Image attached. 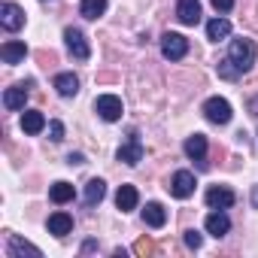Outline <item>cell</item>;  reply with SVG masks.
Listing matches in <instances>:
<instances>
[{
	"instance_id": "cell-1",
	"label": "cell",
	"mask_w": 258,
	"mask_h": 258,
	"mask_svg": "<svg viewBox=\"0 0 258 258\" xmlns=\"http://www.w3.org/2000/svg\"><path fill=\"white\" fill-rule=\"evenodd\" d=\"M228 58L234 61V67L240 70V73H246V70H252V64H255V43L252 40H231V49H228Z\"/></svg>"
},
{
	"instance_id": "cell-2",
	"label": "cell",
	"mask_w": 258,
	"mask_h": 258,
	"mask_svg": "<svg viewBox=\"0 0 258 258\" xmlns=\"http://www.w3.org/2000/svg\"><path fill=\"white\" fill-rule=\"evenodd\" d=\"M185 52H188V40L182 34H164L161 37V55L167 61H179V58H185Z\"/></svg>"
},
{
	"instance_id": "cell-3",
	"label": "cell",
	"mask_w": 258,
	"mask_h": 258,
	"mask_svg": "<svg viewBox=\"0 0 258 258\" xmlns=\"http://www.w3.org/2000/svg\"><path fill=\"white\" fill-rule=\"evenodd\" d=\"M204 115L213 121V124H228L231 121V103L225 100V97H210L207 103H204Z\"/></svg>"
},
{
	"instance_id": "cell-4",
	"label": "cell",
	"mask_w": 258,
	"mask_h": 258,
	"mask_svg": "<svg viewBox=\"0 0 258 258\" xmlns=\"http://www.w3.org/2000/svg\"><path fill=\"white\" fill-rule=\"evenodd\" d=\"M64 40H67V49H70V55H73L76 61H88L91 49H88V40H85V34H82L79 28H67V31H64Z\"/></svg>"
},
{
	"instance_id": "cell-5",
	"label": "cell",
	"mask_w": 258,
	"mask_h": 258,
	"mask_svg": "<svg viewBox=\"0 0 258 258\" xmlns=\"http://www.w3.org/2000/svg\"><path fill=\"white\" fill-rule=\"evenodd\" d=\"M94 112L103 118V121H118L121 118V100L115 94H100L94 100Z\"/></svg>"
},
{
	"instance_id": "cell-6",
	"label": "cell",
	"mask_w": 258,
	"mask_h": 258,
	"mask_svg": "<svg viewBox=\"0 0 258 258\" xmlns=\"http://www.w3.org/2000/svg\"><path fill=\"white\" fill-rule=\"evenodd\" d=\"M170 195H173V198H191V195H195V173L176 170L173 179H170Z\"/></svg>"
},
{
	"instance_id": "cell-7",
	"label": "cell",
	"mask_w": 258,
	"mask_h": 258,
	"mask_svg": "<svg viewBox=\"0 0 258 258\" xmlns=\"http://www.w3.org/2000/svg\"><path fill=\"white\" fill-rule=\"evenodd\" d=\"M234 201H237V195H234L228 185H213V188H207V204H210L213 210H228Z\"/></svg>"
},
{
	"instance_id": "cell-8",
	"label": "cell",
	"mask_w": 258,
	"mask_h": 258,
	"mask_svg": "<svg viewBox=\"0 0 258 258\" xmlns=\"http://www.w3.org/2000/svg\"><path fill=\"white\" fill-rule=\"evenodd\" d=\"M0 25H4L7 31H19L25 25V10H19L16 4H10V0H7V4L0 7Z\"/></svg>"
},
{
	"instance_id": "cell-9",
	"label": "cell",
	"mask_w": 258,
	"mask_h": 258,
	"mask_svg": "<svg viewBox=\"0 0 258 258\" xmlns=\"http://www.w3.org/2000/svg\"><path fill=\"white\" fill-rule=\"evenodd\" d=\"M176 19L182 25H198L201 22V0H179L176 4Z\"/></svg>"
},
{
	"instance_id": "cell-10",
	"label": "cell",
	"mask_w": 258,
	"mask_h": 258,
	"mask_svg": "<svg viewBox=\"0 0 258 258\" xmlns=\"http://www.w3.org/2000/svg\"><path fill=\"white\" fill-rule=\"evenodd\" d=\"M25 55H28V46L22 40H10V43L0 46V58H4V64H22Z\"/></svg>"
},
{
	"instance_id": "cell-11",
	"label": "cell",
	"mask_w": 258,
	"mask_h": 258,
	"mask_svg": "<svg viewBox=\"0 0 258 258\" xmlns=\"http://www.w3.org/2000/svg\"><path fill=\"white\" fill-rule=\"evenodd\" d=\"M137 201H140V195H137L134 185H118V191H115V207H118L121 213L137 210Z\"/></svg>"
},
{
	"instance_id": "cell-12",
	"label": "cell",
	"mask_w": 258,
	"mask_h": 258,
	"mask_svg": "<svg viewBox=\"0 0 258 258\" xmlns=\"http://www.w3.org/2000/svg\"><path fill=\"white\" fill-rule=\"evenodd\" d=\"M118 161H124V164H140L143 161V146H140V140L137 137H131L124 146H118Z\"/></svg>"
},
{
	"instance_id": "cell-13",
	"label": "cell",
	"mask_w": 258,
	"mask_h": 258,
	"mask_svg": "<svg viewBox=\"0 0 258 258\" xmlns=\"http://www.w3.org/2000/svg\"><path fill=\"white\" fill-rule=\"evenodd\" d=\"M43 127H46V115L40 109H25V115H22V131L34 137V134L43 131Z\"/></svg>"
},
{
	"instance_id": "cell-14",
	"label": "cell",
	"mask_w": 258,
	"mask_h": 258,
	"mask_svg": "<svg viewBox=\"0 0 258 258\" xmlns=\"http://www.w3.org/2000/svg\"><path fill=\"white\" fill-rule=\"evenodd\" d=\"M207 231H210L213 237H225V234L231 231V219H228L222 210H213V213L207 216Z\"/></svg>"
},
{
	"instance_id": "cell-15",
	"label": "cell",
	"mask_w": 258,
	"mask_h": 258,
	"mask_svg": "<svg viewBox=\"0 0 258 258\" xmlns=\"http://www.w3.org/2000/svg\"><path fill=\"white\" fill-rule=\"evenodd\" d=\"M25 103H28V88L25 85H13V88L4 91V106L7 109H25Z\"/></svg>"
},
{
	"instance_id": "cell-16",
	"label": "cell",
	"mask_w": 258,
	"mask_h": 258,
	"mask_svg": "<svg viewBox=\"0 0 258 258\" xmlns=\"http://www.w3.org/2000/svg\"><path fill=\"white\" fill-rule=\"evenodd\" d=\"M70 231H73V216H67V213H52L49 216V234L67 237Z\"/></svg>"
},
{
	"instance_id": "cell-17",
	"label": "cell",
	"mask_w": 258,
	"mask_h": 258,
	"mask_svg": "<svg viewBox=\"0 0 258 258\" xmlns=\"http://www.w3.org/2000/svg\"><path fill=\"white\" fill-rule=\"evenodd\" d=\"M143 222H146V225H152V228H161V225L167 222V210H164L158 201H149V204H146V210H143Z\"/></svg>"
},
{
	"instance_id": "cell-18",
	"label": "cell",
	"mask_w": 258,
	"mask_h": 258,
	"mask_svg": "<svg viewBox=\"0 0 258 258\" xmlns=\"http://www.w3.org/2000/svg\"><path fill=\"white\" fill-rule=\"evenodd\" d=\"M10 255H13V258H19V255H34V258H40L43 252H40L34 243H28V240H22V237L10 234Z\"/></svg>"
},
{
	"instance_id": "cell-19",
	"label": "cell",
	"mask_w": 258,
	"mask_h": 258,
	"mask_svg": "<svg viewBox=\"0 0 258 258\" xmlns=\"http://www.w3.org/2000/svg\"><path fill=\"white\" fill-rule=\"evenodd\" d=\"M55 88H58L61 97H73V94L79 91V79H76L73 73H58V76H55Z\"/></svg>"
},
{
	"instance_id": "cell-20",
	"label": "cell",
	"mask_w": 258,
	"mask_h": 258,
	"mask_svg": "<svg viewBox=\"0 0 258 258\" xmlns=\"http://www.w3.org/2000/svg\"><path fill=\"white\" fill-rule=\"evenodd\" d=\"M185 155L195 158V161H204V155H207V137L204 134H191L185 140Z\"/></svg>"
},
{
	"instance_id": "cell-21",
	"label": "cell",
	"mask_w": 258,
	"mask_h": 258,
	"mask_svg": "<svg viewBox=\"0 0 258 258\" xmlns=\"http://www.w3.org/2000/svg\"><path fill=\"white\" fill-rule=\"evenodd\" d=\"M103 195H106V182H103V179H88V182H85V204H88V207L100 204Z\"/></svg>"
},
{
	"instance_id": "cell-22",
	"label": "cell",
	"mask_w": 258,
	"mask_h": 258,
	"mask_svg": "<svg viewBox=\"0 0 258 258\" xmlns=\"http://www.w3.org/2000/svg\"><path fill=\"white\" fill-rule=\"evenodd\" d=\"M228 34H231V22H228V19H213V22L207 25V37H210L213 43L225 40Z\"/></svg>"
},
{
	"instance_id": "cell-23",
	"label": "cell",
	"mask_w": 258,
	"mask_h": 258,
	"mask_svg": "<svg viewBox=\"0 0 258 258\" xmlns=\"http://www.w3.org/2000/svg\"><path fill=\"white\" fill-rule=\"evenodd\" d=\"M79 13L94 22V19H100V16L106 13V0H82V4H79Z\"/></svg>"
},
{
	"instance_id": "cell-24",
	"label": "cell",
	"mask_w": 258,
	"mask_h": 258,
	"mask_svg": "<svg viewBox=\"0 0 258 258\" xmlns=\"http://www.w3.org/2000/svg\"><path fill=\"white\" fill-rule=\"evenodd\" d=\"M49 198L55 201V204H67V201H73V185L70 182H55L52 188H49Z\"/></svg>"
},
{
	"instance_id": "cell-25",
	"label": "cell",
	"mask_w": 258,
	"mask_h": 258,
	"mask_svg": "<svg viewBox=\"0 0 258 258\" xmlns=\"http://www.w3.org/2000/svg\"><path fill=\"white\" fill-rule=\"evenodd\" d=\"M219 76H222V79H237V76H240V70L234 67V61H231V58H225V61H219Z\"/></svg>"
},
{
	"instance_id": "cell-26",
	"label": "cell",
	"mask_w": 258,
	"mask_h": 258,
	"mask_svg": "<svg viewBox=\"0 0 258 258\" xmlns=\"http://www.w3.org/2000/svg\"><path fill=\"white\" fill-rule=\"evenodd\" d=\"M49 140L52 143H61L64 140V124L61 121H49Z\"/></svg>"
},
{
	"instance_id": "cell-27",
	"label": "cell",
	"mask_w": 258,
	"mask_h": 258,
	"mask_svg": "<svg viewBox=\"0 0 258 258\" xmlns=\"http://www.w3.org/2000/svg\"><path fill=\"white\" fill-rule=\"evenodd\" d=\"M185 246L188 249H201V234L191 228V231H185Z\"/></svg>"
},
{
	"instance_id": "cell-28",
	"label": "cell",
	"mask_w": 258,
	"mask_h": 258,
	"mask_svg": "<svg viewBox=\"0 0 258 258\" xmlns=\"http://www.w3.org/2000/svg\"><path fill=\"white\" fill-rule=\"evenodd\" d=\"M134 252H137V255H149V252H155V246H152L149 240H137V243H134Z\"/></svg>"
},
{
	"instance_id": "cell-29",
	"label": "cell",
	"mask_w": 258,
	"mask_h": 258,
	"mask_svg": "<svg viewBox=\"0 0 258 258\" xmlns=\"http://www.w3.org/2000/svg\"><path fill=\"white\" fill-rule=\"evenodd\" d=\"M213 7H216V13H231L234 0H213Z\"/></svg>"
},
{
	"instance_id": "cell-30",
	"label": "cell",
	"mask_w": 258,
	"mask_h": 258,
	"mask_svg": "<svg viewBox=\"0 0 258 258\" xmlns=\"http://www.w3.org/2000/svg\"><path fill=\"white\" fill-rule=\"evenodd\" d=\"M67 164H85V158H82L79 152H70V155H67Z\"/></svg>"
},
{
	"instance_id": "cell-31",
	"label": "cell",
	"mask_w": 258,
	"mask_h": 258,
	"mask_svg": "<svg viewBox=\"0 0 258 258\" xmlns=\"http://www.w3.org/2000/svg\"><path fill=\"white\" fill-rule=\"evenodd\" d=\"M249 112H252V115H258V94L249 100Z\"/></svg>"
},
{
	"instance_id": "cell-32",
	"label": "cell",
	"mask_w": 258,
	"mask_h": 258,
	"mask_svg": "<svg viewBox=\"0 0 258 258\" xmlns=\"http://www.w3.org/2000/svg\"><path fill=\"white\" fill-rule=\"evenodd\" d=\"M252 207L258 210V185H252Z\"/></svg>"
}]
</instances>
